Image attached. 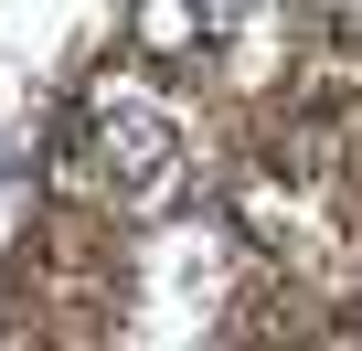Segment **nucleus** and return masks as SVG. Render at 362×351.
Listing matches in <instances>:
<instances>
[{
  "mask_svg": "<svg viewBox=\"0 0 362 351\" xmlns=\"http://www.w3.org/2000/svg\"><path fill=\"white\" fill-rule=\"evenodd\" d=\"M256 11H267V0H128V32H139V54H160V64H192L203 43H235Z\"/></svg>",
  "mask_w": 362,
  "mask_h": 351,
  "instance_id": "obj_2",
  "label": "nucleus"
},
{
  "mask_svg": "<svg viewBox=\"0 0 362 351\" xmlns=\"http://www.w3.org/2000/svg\"><path fill=\"white\" fill-rule=\"evenodd\" d=\"M75 182H86L96 203H117V213L170 203V182H181V117H170L149 85L96 75L86 107H75Z\"/></svg>",
  "mask_w": 362,
  "mask_h": 351,
  "instance_id": "obj_1",
  "label": "nucleus"
}]
</instances>
